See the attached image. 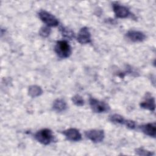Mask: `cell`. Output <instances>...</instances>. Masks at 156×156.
Listing matches in <instances>:
<instances>
[{"instance_id": "6", "label": "cell", "mask_w": 156, "mask_h": 156, "mask_svg": "<svg viewBox=\"0 0 156 156\" xmlns=\"http://www.w3.org/2000/svg\"><path fill=\"white\" fill-rule=\"evenodd\" d=\"M113 10L116 16L119 18H127L130 14V11L127 7L119 4H113Z\"/></svg>"}, {"instance_id": "3", "label": "cell", "mask_w": 156, "mask_h": 156, "mask_svg": "<svg viewBox=\"0 0 156 156\" xmlns=\"http://www.w3.org/2000/svg\"><path fill=\"white\" fill-rule=\"evenodd\" d=\"M89 102L92 110L95 113H105L110 110V107L107 104L96 99L91 98Z\"/></svg>"}, {"instance_id": "10", "label": "cell", "mask_w": 156, "mask_h": 156, "mask_svg": "<svg viewBox=\"0 0 156 156\" xmlns=\"http://www.w3.org/2000/svg\"><path fill=\"white\" fill-rule=\"evenodd\" d=\"M140 129L141 131L146 135L154 138L155 137L156 125L155 122L147 123V124H144L140 127Z\"/></svg>"}, {"instance_id": "1", "label": "cell", "mask_w": 156, "mask_h": 156, "mask_svg": "<svg viewBox=\"0 0 156 156\" xmlns=\"http://www.w3.org/2000/svg\"><path fill=\"white\" fill-rule=\"evenodd\" d=\"M54 50L57 55L60 58H67L71 54V48L66 40L58 41Z\"/></svg>"}, {"instance_id": "16", "label": "cell", "mask_w": 156, "mask_h": 156, "mask_svg": "<svg viewBox=\"0 0 156 156\" xmlns=\"http://www.w3.org/2000/svg\"><path fill=\"white\" fill-rule=\"evenodd\" d=\"M72 101L77 106H82L84 104L83 99L79 94L73 96L72 98Z\"/></svg>"}, {"instance_id": "12", "label": "cell", "mask_w": 156, "mask_h": 156, "mask_svg": "<svg viewBox=\"0 0 156 156\" xmlns=\"http://www.w3.org/2000/svg\"><path fill=\"white\" fill-rule=\"evenodd\" d=\"M53 109L58 112H61L66 110L67 106L66 102L62 99H57L55 100L52 105Z\"/></svg>"}, {"instance_id": "14", "label": "cell", "mask_w": 156, "mask_h": 156, "mask_svg": "<svg viewBox=\"0 0 156 156\" xmlns=\"http://www.w3.org/2000/svg\"><path fill=\"white\" fill-rule=\"evenodd\" d=\"M109 119L111 122L116 124H124L126 120L124 118L118 114H113L109 116Z\"/></svg>"}, {"instance_id": "17", "label": "cell", "mask_w": 156, "mask_h": 156, "mask_svg": "<svg viewBox=\"0 0 156 156\" xmlns=\"http://www.w3.org/2000/svg\"><path fill=\"white\" fill-rule=\"evenodd\" d=\"M135 152L137 155H143V156H149V155H152L154 154V153L149 151H147V150H145L143 148H137L136 150H135Z\"/></svg>"}, {"instance_id": "15", "label": "cell", "mask_w": 156, "mask_h": 156, "mask_svg": "<svg viewBox=\"0 0 156 156\" xmlns=\"http://www.w3.org/2000/svg\"><path fill=\"white\" fill-rule=\"evenodd\" d=\"M60 29L62 35L64 36L65 37L69 38V39H71L72 38L74 37V32L71 29H68L66 27H61Z\"/></svg>"}, {"instance_id": "5", "label": "cell", "mask_w": 156, "mask_h": 156, "mask_svg": "<svg viewBox=\"0 0 156 156\" xmlns=\"http://www.w3.org/2000/svg\"><path fill=\"white\" fill-rule=\"evenodd\" d=\"M85 136L94 143L101 142L104 138V132L102 130H90L85 132Z\"/></svg>"}, {"instance_id": "9", "label": "cell", "mask_w": 156, "mask_h": 156, "mask_svg": "<svg viewBox=\"0 0 156 156\" xmlns=\"http://www.w3.org/2000/svg\"><path fill=\"white\" fill-rule=\"evenodd\" d=\"M126 37L130 41L133 42H141L145 40L146 35L140 31L129 30L126 34Z\"/></svg>"}, {"instance_id": "7", "label": "cell", "mask_w": 156, "mask_h": 156, "mask_svg": "<svg viewBox=\"0 0 156 156\" xmlns=\"http://www.w3.org/2000/svg\"><path fill=\"white\" fill-rule=\"evenodd\" d=\"M77 40L81 44H87L91 42V34L87 27L80 29L77 35Z\"/></svg>"}, {"instance_id": "19", "label": "cell", "mask_w": 156, "mask_h": 156, "mask_svg": "<svg viewBox=\"0 0 156 156\" xmlns=\"http://www.w3.org/2000/svg\"><path fill=\"white\" fill-rule=\"evenodd\" d=\"M124 124L130 129H133L135 127V122L132 120H126Z\"/></svg>"}, {"instance_id": "8", "label": "cell", "mask_w": 156, "mask_h": 156, "mask_svg": "<svg viewBox=\"0 0 156 156\" xmlns=\"http://www.w3.org/2000/svg\"><path fill=\"white\" fill-rule=\"evenodd\" d=\"M63 133L68 140L72 141H78L82 138V135L79 131L74 128L66 129L63 132Z\"/></svg>"}, {"instance_id": "4", "label": "cell", "mask_w": 156, "mask_h": 156, "mask_svg": "<svg viewBox=\"0 0 156 156\" xmlns=\"http://www.w3.org/2000/svg\"><path fill=\"white\" fill-rule=\"evenodd\" d=\"M38 16L44 23L49 27L57 26L59 23L58 20L54 15L46 10L40 11L38 13Z\"/></svg>"}, {"instance_id": "18", "label": "cell", "mask_w": 156, "mask_h": 156, "mask_svg": "<svg viewBox=\"0 0 156 156\" xmlns=\"http://www.w3.org/2000/svg\"><path fill=\"white\" fill-rule=\"evenodd\" d=\"M50 33H51V29L48 27H42L39 31V34L42 37H48Z\"/></svg>"}, {"instance_id": "11", "label": "cell", "mask_w": 156, "mask_h": 156, "mask_svg": "<svg viewBox=\"0 0 156 156\" xmlns=\"http://www.w3.org/2000/svg\"><path fill=\"white\" fill-rule=\"evenodd\" d=\"M140 106L144 109L154 111L155 108V99L152 96H149L140 104Z\"/></svg>"}, {"instance_id": "13", "label": "cell", "mask_w": 156, "mask_h": 156, "mask_svg": "<svg viewBox=\"0 0 156 156\" xmlns=\"http://www.w3.org/2000/svg\"><path fill=\"white\" fill-rule=\"evenodd\" d=\"M29 94L32 98H36L40 96L42 93L43 90L41 88L37 85H32L29 87Z\"/></svg>"}, {"instance_id": "2", "label": "cell", "mask_w": 156, "mask_h": 156, "mask_svg": "<svg viewBox=\"0 0 156 156\" xmlns=\"http://www.w3.org/2000/svg\"><path fill=\"white\" fill-rule=\"evenodd\" d=\"M35 138L40 143L47 145L54 141L52 132L48 129H43L35 134Z\"/></svg>"}]
</instances>
